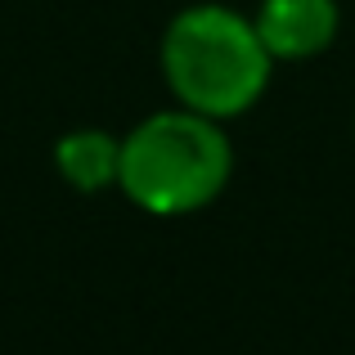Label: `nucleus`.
<instances>
[{
	"label": "nucleus",
	"mask_w": 355,
	"mask_h": 355,
	"mask_svg": "<svg viewBox=\"0 0 355 355\" xmlns=\"http://www.w3.org/2000/svg\"><path fill=\"white\" fill-rule=\"evenodd\" d=\"M234 171V148L216 117L166 108L121 135L117 189L148 216H189L220 198Z\"/></svg>",
	"instance_id": "1"
},
{
	"label": "nucleus",
	"mask_w": 355,
	"mask_h": 355,
	"mask_svg": "<svg viewBox=\"0 0 355 355\" xmlns=\"http://www.w3.org/2000/svg\"><path fill=\"white\" fill-rule=\"evenodd\" d=\"M275 54L257 23L230 5H189L162 32V77L171 95L216 121L239 117L266 95Z\"/></svg>",
	"instance_id": "2"
},
{
	"label": "nucleus",
	"mask_w": 355,
	"mask_h": 355,
	"mask_svg": "<svg viewBox=\"0 0 355 355\" xmlns=\"http://www.w3.org/2000/svg\"><path fill=\"white\" fill-rule=\"evenodd\" d=\"M252 23H257L266 50L275 54V63H297L329 50L342 14L338 0H261Z\"/></svg>",
	"instance_id": "3"
},
{
	"label": "nucleus",
	"mask_w": 355,
	"mask_h": 355,
	"mask_svg": "<svg viewBox=\"0 0 355 355\" xmlns=\"http://www.w3.org/2000/svg\"><path fill=\"white\" fill-rule=\"evenodd\" d=\"M54 166H59L63 184L77 193H104L117 184L121 171V139H113L99 126H81L54 144Z\"/></svg>",
	"instance_id": "4"
}]
</instances>
